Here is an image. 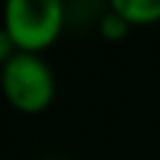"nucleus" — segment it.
I'll list each match as a JSON object with an SVG mask.
<instances>
[{
    "label": "nucleus",
    "instance_id": "nucleus-2",
    "mask_svg": "<svg viewBox=\"0 0 160 160\" xmlns=\"http://www.w3.org/2000/svg\"><path fill=\"white\" fill-rule=\"evenodd\" d=\"M2 92L14 108L40 113L52 104L54 78L35 52H17L2 64Z\"/></svg>",
    "mask_w": 160,
    "mask_h": 160
},
{
    "label": "nucleus",
    "instance_id": "nucleus-3",
    "mask_svg": "<svg viewBox=\"0 0 160 160\" xmlns=\"http://www.w3.org/2000/svg\"><path fill=\"white\" fill-rule=\"evenodd\" d=\"M113 14L127 24H153L160 21V0H111Z\"/></svg>",
    "mask_w": 160,
    "mask_h": 160
},
{
    "label": "nucleus",
    "instance_id": "nucleus-1",
    "mask_svg": "<svg viewBox=\"0 0 160 160\" xmlns=\"http://www.w3.org/2000/svg\"><path fill=\"white\" fill-rule=\"evenodd\" d=\"M64 26L61 0H5V26L19 52H40Z\"/></svg>",
    "mask_w": 160,
    "mask_h": 160
},
{
    "label": "nucleus",
    "instance_id": "nucleus-4",
    "mask_svg": "<svg viewBox=\"0 0 160 160\" xmlns=\"http://www.w3.org/2000/svg\"><path fill=\"white\" fill-rule=\"evenodd\" d=\"M14 50H17L14 40L10 38V33H7L5 28H0V66H2L12 54H14Z\"/></svg>",
    "mask_w": 160,
    "mask_h": 160
}]
</instances>
